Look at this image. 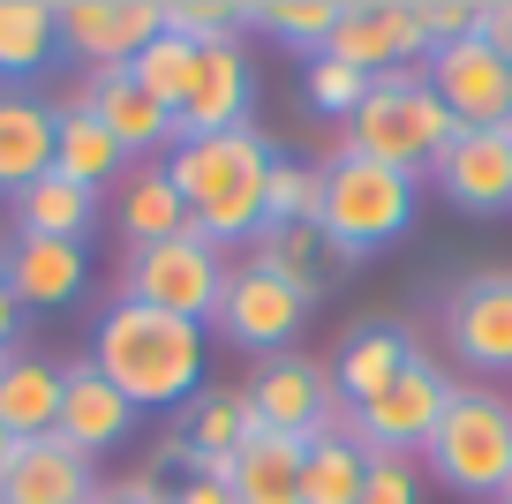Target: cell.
Returning a JSON list of instances; mask_svg holds the SVG:
<instances>
[{"label": "cell", "instance_id": "42", "mask_svg": "<svg viewBox=\"0 0 512 504\" xmlns=\"http://www.w3.org/2000/svg\"><path fill=\"white\" fill-rule=\"evenodd\" d=\"M497 53H505V61H512V38H505V46H497Z\"/></svg>", "mask_w": 512, "mask_h": 504}, {"label": "cell", "instance_id": "39", "mask_svg": "<svg viewBox=\"0 0 512 504\" xmlns=\"http://www.w3.org/2000/svg\"><path fill=\"white\" fill-rule=\"evenodd\" d=\"M91 504H166V489H159V474H128V482H106Z\"/></svg>", "mask_w": 512, "mask_h": 504}, {"label": "cell", "instance_id": "28", "mask_svg": "<svg viewBox=\"0 0 512 504\" xmlns=\"http://www.w3.org/2000/svg\"><path fill=\"white\" fill-rule=\"evenodd\" d=\"M121 234L128 249H159V241L189 234V204L166 181V166H128L121 174Z\"/></svg>", "mask_w": 512, "mask_h": 504}, {"label": "cell", "instance_id": "38", "mask_svg": "<svg viewBox=\"0 0 512 504\" xmlns=\"http://www.w3.org/2000/svg\"><path fill=\"white\" fill-rule=\"evenodd\" d=\"M166 504H234V489H226V474H181Z\"/></svg>", "mask_w": 512, "mask_h": 504}, {"label": "cell", "instance_id": "21", "mask_svg": "<svg viewBox=\"0 0 512 504\" xmlns=\"http://www.w3.org/2000/svg\"><path fill=\"white\" fill-rule=\"evenodd\" d=\"M61 384H68L61 362L16 347L8 362H0V429H8L16 444L53 437V429H61Z\"/></svg>", "mask_w": 512, "mask_h": 504}, {"label": "cell", "instance_id": "31", "mask_svg": "<svg viewBox=\"0 0 512 504\" xmlns=\"http://www.w3.org/2000/svg\"><path fill=\"white\" fill-rule=\"evenodd\" d=\"M317 211H324V166H302V158H272V181H264V234L317 226Z\"/></svg>", "mask_w": 512, "mask_h": 504}, {"label": "cell", "instance_id": "5", "mask_svg": "<svg viewBox=\"0 0 512 504\" xmlns=\"http://www.w3.org/2000/svg\"><path fill=\"white\" fill-rule=\"evenodd\" d=\"M430 474L452 497H505L512 482V399L490 384H452V407L430 437Z\"/></svg>", "mask_w": 512, "mask_h": 504}, {"label": "cell", "instance_id": "34", "mask_svg": "<svg viewBox=\"0 0 512 504\" xmlns=\"http://www.w3.org/2000/svg\"><path fill=\"white\" fill-rule=\"evenodd\" d=\"M166 31L189 38V46H219V38L249 31V8H234V0H166Z\"/></svg>", "mask_w": 512, "mask_h": 504}, {"label": "cell", "instance_id": "1", "mask_svg": "<svg viewBox=\"0 0 512 504\" xmlns=\"http://www.w3.org/2000/svg\"><path fill=\"white\" fill-rule=\"evenodd\" d=\"M204 324H181L144 301H113L91 331V369L128 399V407H189L204 392Z\"/></svg>", "mask_w": 512, "mask_h": 504}, {"label": "cell", "instance_id": "3", "mask_svg": "<svg viewBox=\"0 0 512 504\" xmlns=\"http://www.w3.org/2000/svg\"><path fill=\"white\" fill-rule=\"evenodd\" d=\"M415 204H422V181L400 174V166H377V158L347 151V143L324 158L317 226H324V241H332L339 256H354V264L377 256V249H392V241L415 226Z\"/></svg>", "mask_w": 512, "mask_h": 504}, {"label": "cell", "instance_id": "6", "mask_svg": "<svg viewBox=\"0 0 512 504\" xmlns=\"http://www.w3.org/2000/svg\"><path fill=\"white\" fill-rule=\"evenodd\" d=\"M121 301H144V309H166L181 324H211L226 301V249H211L204 234H174L159 249H128L121 271Z\"/></svg>", "mask_w": 512, "mask_h": 504}, {"label": "cell", "instance_id": "9", "mask_svg": "<svg viewBox=\"0 0 512 504\" xmlns=\"http://www.w3.org/2000/svg\"><path fill=\"white\" fill-rule=\"evenodd\" d=\"M309 309H317L309 294H294L279 271H264L256 256H241V264L226 271V301H219L211 324L226 331V347L264 354V362H272V354H287V339H302Z\"/></svg>", "mask_w": 512, "mask_h": 504}, {"label": "cell", "instance_id": "18", "mask_svg": "<svg viewBox=\"0 0 512 504\" xmlns=\"http://www.w3.org/2000/svg\"><path fill=\"white\" fill-rule=\"evenodd\" d=\"M53 128H61L53 98L0 91V196H8V204L53 174Z\"/></svg>", "mask_w": 512, "mask_h": 504}, {"label": "cell", "instance_id": "23", "mask_svg": "<svg viewBox=\"0 0 512 504\" xmlns=\"http://www.w3.org/2000/svg\"><path fill=\"white\" fill-rule=\"evenodd\" d=\"M53 113H61V128H53V174L76 181V189H121L128 174V151L98 128L91 106H76V98H53Z\"/></svg>", "mask_w": 512, "mask_h": 504}, {"label": "cell", "instance_id": "16", "mask_svg": "<svg viewBox=\"0 0 512 504\" xmlns=\"http://www.w3.org/2000/svg\"><path fill=\"white\" fill-rule=\"evenodd\" d=\"M249 53L241 38H219V46H196V76L189 98H181V136H226V128H249Z\"/></svg>", "mask_w": 512, "mask_h": 504}, {"label": "cell", "instance_id": "36", "mask_svg": "<svg viewBox=\"0 0 512 504\" xmlns=\"http://www.w3.org/2000/svg\"><path fill=\"white\" fill-rule=\"evenodd\" d=\"M362 504H422V459H400V452H369V482H362Z\"/></svg>", "mask_w": 512, "mask_h": 504}, {"label": "cell", "instance_id": "11", "mask_svg": "<svg viewBox=\"0 0 512 504\" xmlns=\"http://www.w3.org/2000/svg\"><path fill=\"white\" fill-rule=\"evenodd\" d=\"M61 8V53H76L83 76L128 68L151 38H166V0H53Z\"/></svg>", "mask_w": 512, "mask_h": 504}, {"label": "cell", "instance_id": "8", "mask_svg": "<svg viewBox=\"0 0 512 504\" xmlns=\"http://www.w3.org/2000/svg\"><path fill=\"white\" fill-rule=\"evenodd\" d=\"M241 392H249L256 429H272V437H302V444H317L324 429L347 422V399H339L332 369L309 362V354H294V347H287V354H272V362L256 369Z\"/></svg>", "mask_w": 512, "mask_h": 504}, {"label": "cell", "instance_id": "27", "mask_svg": "<svg viewBox=\"0 0 512 504\" xmlns=\"http://www.w3.org/2000/svg\"><path fill=\"white\" fill-rule=\"evenodd\" d=\"M249 256L264 271H279V279L294 286V294H332V279L339 271H354V256H339L332 241H324V226H287V234H256L249 241Z\"/></svg>", "mask_w": 512, "mask_h": 504}, {"label": "cell", "instance_id": "22", "mask_svg": "<svg viewBox=\"0 0 512 504\" xmlns=\"http://www.w3.org/2000/svg\"><path fill=\"white\" fill-rule=\"evenodd\" d=\"M415 354L422 347H415V331H407V324H354L347 339H339V362H332V384H339V399H347V414L369 407Z\"/></svg>", "mask_w": 512, "mask_h": 504}, {"label": "cell", "instance_id": "17", "mask_svg": "<svg viewBox=\"0 0 512 504\" xmlns=\"http://www.w3.org/2000/svg\"><path fill=\"white\" fill-rule=\"evenodd\" d=\"M0 271H8V294H16V309H68V301L83 294V279H91V256H83V241H38V234H8V249H0Z\"/></svg>", "mask_w": 512, "mask_h": 504}, {"label": "cell", "instance_id": "40", "mask_svg": "<svg viewBox=\"0 0 512 504\" xmlns=\"http://www.w3.org/2000/svg\"><path fill=\"white\" fill-rule=\"evenodd\" d=\"M16 339H23V309L8 294V271H0V354H16Z\"/></svg>", "mask_w": 512, "mask_h": 504}, {"label": "cell", "instance_id": "35", "mask_svg": "<svg viewBox=\"0 0 512 504\" xmlns=\"http://www.w3.org/2000/svg\"><path fill=\"white\" fill-rule=\"evenodd\" d=\"M302 98H309L317 113H332V121H354V106L369 98V76H362V68H347V61H324V53H317V61L302 68Z\"/></svg>", "mask_w": 512, "mask_h": 504}, {"label": "cell", "instance_id": "43", "mask_svg": "<svg viewBox=\"0 0 512 504\" xmlns=\"http://www.w3.org/2000/svg\"><path fill=\"white\" fill-rule=\"evenodd\" d=\"M497 504H512V482H505V497H497Z\"/></svg>", "mask_w": 512, "mask_h": 504}, {"label": "cell", "instance_id": "19", "mask_svg": "<svg viewBox=\"0 0 512 504\" xmlns=\"http://www.w3.org/2000/svg\"><path fill=\"white\" fill-rule=\"evenodd\" d=\"M98 497V459H83L68 437H31L0 482V504H91Z\"/></svg>", "mask_w": 512, "mask_h": 504}, {"label": "cell", "instance_id": "25", "mask_svg": "<svg viewBox=\"0 0 512 504\" xmlns=\"http://www.w3.org/2000/svg\"><path fill=\"white\" fill-rule=\"evenodd\" d=\"M302 459H309L302 437L256 429L226 467V489H234V504H302Z\"/></svg>", "mask_w": 512, "mask_h": 504}, {"label": "cell", "instance_id": "14", "mask_svg": "<svg viewBox=\"0 0 512 504\" xmlns=\"http://www.w3.org/2000/svg\"><path fill=\"white\" fill-rule=\"evenodd\" d=\"M430 181L445 204L475 211V219L512 211V128H460L445 143V158L430 166Z\"/></svg>", "mask_w": 512, "mask_h": 504}, {"label": "cell", "instance_id": "30", "mask_svg": "<svg viewBox=\"0 0 512 504\" xmlns=\"http://www.w3.org/2000/svg\"><path fill=\"white\" fill-rule=\"evenodd\" d=\"M362 482H369V452L354 444V429H324L302 459V504H362Z\"/></svg>", "mask_w": 512, "mask_h": 504}, {"label": "cell", "instance_id": "20", "mask_svg": "<svg viewBox=\"0 0 512 504\" xmlns=\"http://www.w3.org/2000/svg\"><path fill=\"white\" fill-rule=\"evenodd\" d=\"M128 429H136V407H128V399L91 369V354H83V362H68L61 429H53V437H68L83 459H98V452H113V444H128Z\"/></svg>", "mask_w": 512, "mask_h": 504}, {"label": "cell", "instance_id": "15", "mask_svg": "<svg viewBox=\"0 0 512 504\" xmlns=\"http://www.w3.org/2000/svg\"><path fill=\"white\" fill-rule=\"evenodd\" d=\"M68 98H76V106H91V113H98V128H106V136L121 143L128 158H151V151H174V143H181L174 106H159L151 91H136V76H128V68L83 76Z\"/></svg>", "mask_w": 512, "mask_h": 504}, {"label": "cell", "instance_id": "12", "mask_svg": "<svg viewBox=\"0 0 512 504\" xmlns=\"http://www.w3.org/2000/svg\"><path fill=\"white\" fill-rule=\"evenodd\" d=\"M430 91L445 98V113L460 128H512V61L490 38H452L422 61Z\"/></svg>", "mask_w": 512, "mask_h": 504}, {"label": "cell", "instance_id": "37", "mask_svg": "<svg viewBox=\"0 0 512 504\" xmlns=\"http://www.w3.org/2000/svg\"><path fill=\"white\" fill-rule=\"evenodd\" d=\"M475 8H482V0H415L422 31H430V53L452 46V38H475Z\"/></svg>", "mask_w": 512, "mask_h": 504}, {"label": "cell", "instance_id": "33", "mask_svg": "<svg viewBox=\"0 0 512 504\" xmlns=\"http://www.w3.org/2000/svg\"><path fill=\"white\" fill-rule=\"evenodd\" d=\"M249 23H256V31H272L279 46H294V53L317 61L324 38H332V23H339V8H332V0H272V8H249Z\"/></svg>", "mask_w": 512, "mask_h": 504}, {"label": "cell", "instance_id": "24", "mask_svg": "<svg viewBox=\"0 0 512 504\" xmlns=\"http://www.w3.org/2000/svg\"><path fill=\"white\" fill-rule=\"evenodd\" d=\"M181 444H189V474H226L234 452L256 437V414H249V392H196L181 407Z\"/></svg>", "mask_w": 512, "mask_h": 504}, {"label": "cell", "instance_id": "44", "mask_svg": "<svg viewBox=\"0 0 512 504\" xmlns=\"http://www.w3.org/2000/svg\"><path fill=\"white\" fill-rule=\"evenodd\" d=\"M0 362H8V354H0Z\"/></svg>", "mask_w": 512, "mask_h": 504}, {"label": "cell", "instance_id": "2", "mask_svg": "<svg viewBox=\"0 0 512 504\" xmlns=\"http://www.w3.org/2000/svg\"><path fill=\"white\" fill-rule=\"evenodd\" d=\"M272 136L264 128H226V136H181L166 151V181L189 204V226L211 249L264 234V181H272Z\"/></svg>", "mask_w": 512, "mask_h": 504}, {"label": "cell", "instance_id": "41", "mask_svg": "<svg viewBox=\"0 0 512 504\" xmlns=\"http://www.w3.org/2000/svg\"><path fill=\"white\" fill-rule=\"evenodd\" d=\"M16 452H23V444L8 437V429H0V482H8V467H16Z\"/></svg>", "mask_w": 512, "mask_h": 504}, {"label": "cell", "instance_id": "7", "mask_svg": "<svg viewBox=\"0 0 512 504\" xmlns=\"http://www.w3.org/2000/svg\"><path fill=\"white\" fill-rule=\"evenodd\" d=\"M445 407H452V377L430 362V354H415V362L384 384L369 407L347 414V429H354V444H362V452L422 459V452H430V437H437V422H445Z\"/></svg>", "mask_w": 512, "mask_h": 504}, {"label": "cell", "instance_id": "32", "mask_svg": "<svg viewBox=\"0 0 512 504\" xmlns=\"http://www.w3.org/2000/svg\"><path fill=\"white\" fill-rule=\"evenodd\" d=\"M128 76H136V91H151L159 106L181 113V98H189V76H196V46L166 31V38H151V46L128 61Z\"/></svg>", "mask_w": 512, "mask_h": 504}, {"label": "cell", "instance_id": "10", "mask_svg": "<svg viewBox=\"0 0 512 504\" xmlns=\"http://www.w3.org/2000/svg\"><path fill=\"white\" fill-rule=\"evenodd\" d=\"M324 61L362 68L369 83L392 76V68H422L430 61V31H422L415 0H347L324 38Z\"/></svg>", "mask_w": 512, "mask_h": 504}, {"label": "cell", "instance_id": "26", "mask_svg": "<svg viewBox=\"0 0 512 504\" xmlns=\"http://www.w3.org/2000/svg\"><path fill=\"white\" fill-rule=\"evenodd\" d=\"M61 53V8L53 0H0V91H23Z\"/></svg>", "mask_w": 512, "mask_h": 504}, {"label": "cell", "instance_id": "4", "mask_svg": "<svg viewBox=\"0 0 512 504\" xmlns=\"http://www.w3.org/2000/svg\"><path fill=\"white\" fill-rule=\"evenodd\" d=\"M452 136H460V121L445 113V98L430 91L422 68H392V76H377L369 98L354 106V121H347V151L377 158V166H400V174H415V181L445 158Z\"/></svg>", "mask_w": 512, "mask_h": 504}, {"label": "cell", "instance_id": "13", "mask_svg": "<svg viewBox=\"0 0 512 504\" xmlns=\"http://www.w3.org/2000/svg\"><path fill=\"white\" fill-rule=\"evenodd\" d=\"M445 347L475 377H512V271H467L445 294Z\"/></svg>", "mask_w": 512, "mask_h": 504}, {"label": "cell", "instance_id": "29", "mask_svg": "<svg viewBox=\"0 0 512 504\" xmlns=\"http://www.w3.org/2000/svg\"><path fill=\"white\" fill-rule=\"evenodd\" d=\"M8 211H16V234H38V241H83L98 226V196L76 189V181H61V174H46L38 189H23Z\"/></svg>", "mask_w": 512, "mask_h": 504}]
</instances>
